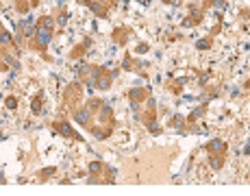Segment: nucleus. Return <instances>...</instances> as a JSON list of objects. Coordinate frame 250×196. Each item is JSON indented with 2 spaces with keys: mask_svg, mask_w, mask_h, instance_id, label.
<instances>
[{
  "mask_svg": "<svg viewBox=\"0 0 250 196\" xmlns=\"http://www.w3.org/2000/svg\"><path fill=\"white\" fill-rule=\"evenodd\" d=\"M83 96H85L83 85H81L79 81H76V83H70L68 87H65V92H63V105L70 109V111H74L76 107L83 105Z\"/></svg>",
  "mask_w": 250,
  "mask_h": 196,
  "instance_id": "nucleus-1",
  "label": "nucleus"
},
{
  "mask_svg": "<svg viewBox=\"0 0 250 196\" xmlns=\"http://www.w3.org/2000/svg\"><path fill=\"white\" fill-rule=\"evenodd\" d=\"M98 72H100V65H94V64L81 65V68L76 70V74H79V83L83 85V87H94Z\"/></svg>",
  "mask_w": 250,
  "mask_h": 196,
  "instance_id": "nucleus-2",
  "label": "nucleus"
},
{
  "mask_svg": "<svg viewBox=\"0 0 250 196\" xmlns=\"http://www.w3.org/2000/svg\"><path fill=\"white\" fill-rule=\"evenodd\" d=\"M35 28H37V22L35 18H22L20 22H18V44H24V40H31L33 35H35Z\"/></svg>",
  "mask_w": 250,
  "mask_h": 196,
  "instance_id": "nucleus-3",
  "label": "nucleus"
},
{
  "mask_svg": "<svg viewBox=\"0 0 250 196\" xmlns=\"http://www.w3.org/2000/svg\"><path fill=\"white\" fill-rule=\"evenodd\" d=\"M72 120H74L79 127H83V129H89L94 127V116H91V111L87 109V105H81V107H76L74 111H72Z\"/></svg>",
  "mask_w": 250,
  "mask_h": 196,
  "instance_id": "nucleus-4",
  "label": "nucleus"
},
{
  "mask_svg": "<svg viewBox=\"0 0 250 196\" xmlns=\"http://www.w3.org/2000/svg\"><path fill=\"white\" fill-rule=\"evenodd\" d=\"M52 127H55V131L57 133H61L63 137H68V140H76V142H83V137L79 135V133L72 129V124L65 120V118H59L57 122H52Z\"/></svg>",
  "mask_w": 250,
  "mask_h": 196,
  "instance_id": "nucleus-5",
  "label": "nucleus"
},
{
  "mask_svg": "<svg viewBox=\"0 0 250 196\" xmlns=\"http://www.w3.org/2000/svg\"><path fill=\"white\" fill-rule=\"evenodd\" d=\"M113 79H115V72H111V70H107V68H100L98 76H96V85H94V87L100 89V92H107V89H111Z\"/></svg>",
  "mask_w": 250,
  "mask_h": 196,
  "instance_id": "nucleus-6",
  "label": "nucleus"
},
{
  "mask_svg": "<svg viewBox=\"0 0 250 196\" xmlns=\"http://www.w3.org/2000/svg\"><path fill=\"white\" fill-rule=\"evenodd\" d=\"M139 118H142L144 127H148L150 122H157V103H155V98L152 96L146 98V109L139 113Z\"/></svg>",
  "mask_w": 250,
  "mask_h": 196,
  "instance_id": "nucleus-7",
  "label": "nucleus"
},
{
  "mask_svg": "<svg viewBox=\"0 0 250 196\" xmlns=\"http://www.w3.org/2000/svg\"><path fill=\"white\" fill-rule=\"evenodd\" d=\"M81 4L89 7L96 18H107L109 16V2H104V0H81Z\"/></svg>",
  "mask_w": 250,
  "mask_h": 196,
  "instance_id": "nucleus-8",
  "label": "nucleus"
},
{
  "mask_svg": "<svg viewBox=\"0 0 250 196\" xmlns=\"http://www.w3.org/2000/svg\"><path fill=\"white\" fill-rule=\"evenodd\" d=\"M131 35H133L131 26H115L113 33H111V40H113V44H118V46H126V42L131 40Z\"/></svg>",
  "mask_w": 250,
  "mask_h": 196,
  "instance_id": "nucleus-9",
  "label": "nucleus"
},
{
  "mask_svg": "<svg viewBox=\"0 0 250 196\" xmlns=\"http://www.w3.org/2000/svg\"><path fill=\"white\" fill-rule=\"evenodd\" d=\"M205 151L209 152V155H227V151H229V144H227V140H209L205 144Z\"/></svg>",
  "mask_w": 250,
  "mask_h": 196,
  "instance_id": "nucleus-10",
  "label": "nucleus"
},
{
  "mask_svg": "<svg viewBox=\"0 0 250 196\" xmlns=\"http://www.w3.org/2000/svg\"><path fill=\"white\" fill-rule=\"evenodd\" d=\"M148 96H150V92H148L146 87H131V89H128V100H131L133 107H137V105H144Z\"/></svg>",
  "mask_w": 250,
  "mask_h": 196,
  "instance_id": "nucleus-11",
  "label": "nucleus"
},
{
  "mask_svg": "<svg viewBox=\"0 0 250 196\" xmlns=\"http://www.w3.org/2000/svg\"><path fill=\"white\" fill-rule=\"evenodd\" d=\"M205 18V9L203 7H189V16L187 20H183V26H198Z\"/></svg>",
  "mask_w": 250,
  "mask_h": 196,
  "instance_id": "nucleus-12",
  "label": "nucleus"
},
{
  "mask_svg": "<svg viewBox=\"0 0 250 196\" xmlns=\"http://www.w3.org/2000/svg\"><path fill=\"white\" fill-rule=\"evenodd\" d=\"M0 46H2V48H13V50L20 48V46H18V42H16V37H13L11 33L2 26V22H0Z\"/></svg>",
  "mask_w": 250,
  "mask_h": 196,
  "instance_id": "nucleus-13",
  "label": "nucleus"
},
{
  "mask_svg": "<svg viewBox=\"0 0 250 196\" xmlns=\"http://www.w3.org/2000/svg\"><path fill=\"white\" fill-rule=\"evenodd\" d=\"M122 70H128V72H137V74L146 76V72L142 70V64H139V59H137V57H133V55H126V57H124Z\"/></svg>",
  "mask_w": 250,
  "mask_h": 196,
  "instance_id": "nucleus-14",
  "label": "nucleus"
},
{
  "mask_svg": "<svg viewBox=\"0 0 250 196\" xmlns=\"http://www.w3.org/2000/svg\"><path fill=\"white\" fill-rule=\"evenodd\" d=\"M89 133L96 137V140H109L113 133V127H103V124H94L89 129Z\"/></svg>",
  "mask_w": 250,
  "mask_h": 196,
  "instance_id": "nucleus-15",
  "label": "nucleus"
},
{
  "mask_svg": "<svg viewBox=\"0 0 250 196\" xmlns=\"http://www.w3.org/2000/svg\"><path fill=\"white\" fill-rule=\"evenodd\" d=\"M89 46H91V40H89V37H85V40L81 42V44H76L74 48L70 50V59H81V57H83L85 52H87Z\"/></svg>",
  "mask_w": 250,
  "mask_h": 196,
  "instance_id": "nucleus-16",
  "label": "nucleus"
},
{
  "mask_svg": "<svg viewBox=\"0 0 250 196\" xmlns=\"http://www.w3.org/2000/svg\"><path fill=\"white\" fill-rule=\"evenodd\" d=\"M187 76H181V79H176V81H172V83H167V89H170L172 94H183V85L187 83Z\"/></svg>",
  "mask_w": 250,
  "mask_h": 196,
  "instance_id": "nucleus-17",
  "label": "nucleus"
},
{
  "mask_svg": "<svg viewBox=\"0 0 250 196\" xmlns=\"http://www.w3.org/2000/svg\"><path fill=\"white\" fill-rule=\"evenodd\" d=\"M167 127L176 129V131H181V133H185V118H183V116H172L170 122H167Z\"/></svg>",
  "mask_w": 250,
  "mask_h": 196,
  "instance_id": "nucleus-18",
  "label": "nucleus"
},
{
  "mask_svg": "<svg viewBox=\"0 0 250 196\" xmlns=\"http://www.w3.org/2000/svg\"><path fill=\"white\" fill-rule=\"evenodd\" d=\"M224 161H227V157H224V155H209V166L213 170H222Z\"/></svg>",
  "mask_w": 250,
  "mask_h": 196,
  "instance_id": "nucleus-19",
  "label": "nucleus"
},
{
  "mask_svg": "<svg viewBox=\"0 0 250 196\" xmlns=\"http://www.w3.org/2000/svg\"><path fill=\"white\" fill-rule=\"evenodd\" d=\"M109 166H104L103 161H91V164L87 166L89 174H104V170H107Z\"/></svg>",
  "mask_w": 250,
  "mask_h": 196,
  "instance_id": "nucleus-20",
  "label": "nucleus"
},
{
  "mask_svg": "<svg viewBox=\"0 0 250 196\" xmlns=\"http://www.w3.org/2000/svg\"><path fill=\"white\" fill-rule=\"evenodd\" d=\"M42 103H44V94H37V96L33 98V103H31V111L35 113V116H40L42 109H44L42 107Z\"/></svg>",
  "mask_w": 250,
  "mask_h": 196,
  "instance_id": "nucleus-21",
  "label": "nucleus"
},
{
  "mask_svg": "<svg viewBox=\"0 0 250 196\" xmlns=\"http://www.w3.org/2000/svg\"><path fill=\"white\" fill-rule=\"evenodd\" d=\"M37 26H44V28H50V31H55L57 22H55V18H52V16H42L40 20H37Z\"/></svg>",
  "mask_w": 250,
  "mask_h": 196,
  "instance_id": "nucleus-22",
  "label": "nucleus"
},
{
  "mask_svg": "<svg viewBox=\"0 0 250 196\" xmlns=\"http://www.w3.org/2000/svg\"><path fill=\"white\" fill-rule=\"evenodd\" d=\"M16 9H18V13H20V16H26V13L28 11H31V0H28V2H26V0H16Z\"/></svg>",
  "mask_w": 250,
  "mask_h": 196,
  "instance_id": "nucleus-23",
  "label": "nucleus"
},
{
  "mask_svg": "<svg viewBox=\"0 0 250 196\" xmlns=\"http://www.w3.org/2000/svg\"><path fill=\"white\" fill-rule=\"evenodd\" d=\"M55 22H57V24H59L61 28H63L65 24H68V11H65V9H61V11H59V16L55 18Z\"/></svg>",
  "mask_w": 250,
  "mask_h": 196,
  "instance_id": "nucleus-24",
  "label": "nucleus"
},
{
  "mask_svg": "<svg viewBox=\"0 0 250 196\" xmlns=\"http://www.w3.org/2000/svg\"><path fill=\"white\" fill-rule=\"evenodd\" d=\"M52 174H57V168H55V166H52V168H44V170L40 172V181H48Z\"/></svg>",
  "mask_w": 250,
  "mask_h": 196,
  "instance_id": "nucleus-25",
  "label": "nucleus"
},
{
  "mask_svg": "<svg viewBox=\"0 0 250 196\" xmlns=\"http://www.w3.org/2000/svg\"><path fill=\"white\" fill-rule=\"evenodd\" d=\"M227 4V0H205V4H203V9L207 11L209 7H224Z\"/></svg>",
  "mask_w": 250,
  "mask_h": 196,
  "instance_id": "nucleus-26",
  "label": "nucleus"
},
{
  "mask_svg": "<svg viewBox=\"0 0 250 196\" xmlns=\"http://www.w3.org/2000/svg\"><path fill=\"white\" fill-rule=\"evenodd\" d=\"M4 105H7L9 109H16L18 107V96H7L4 98Z\"/></svg>",
  "mask_w": 250,
  "mask_h": 196,
  "instance_id": "nucleus-27",
  "label": "nucleus"
},
{
  "mask_svg": "<svg viewBox=\"0 0 250 196\" xmlns=\"http://www.w3.org/2000/svg\"><path fill=\"white\" fill-rule=\"evenodd\" d=\"M148 48H150V46H148V44H139L137 48H135V52H137V55H142V52H146Z\"/></svg>",
  "mask_w": 250,
  "mask_h": 196,
  "instance_id": "nucleus-28",
  "label": "nucleus"
},
{
  "mask_svg": "<svg viewBox=\"0 0 250 196\" xmlns=\"http://www.w3.org/2000/svg\"><path fill=\"white\" fill-rule=\"evenodd\" d=\"M211 46V40H203V42H198V48H209Z\"/></svg>",
  "mask_w": 250,
  "mask_h": 196,
  "instance_id": "nucleus-29",
  "label": "nucleus"
},
{
  "mask_svg": "<svg viewBox=\"0 0 250 196\" xmlns=\"http://www.w3.org/2000/svg\"><path fill=\"white\" fill-rule=\"evenodd\" d=\"M166 4H181V0H163Z\"/></svg>",
  "mask_w": 250,
  "mask_h": 196,
  "instance_id": "nucleus-30",
  "label": "nucleus"
},
{
  "mask_svg": "<svg viewBox=\"0 0 250 196\" xmlns=\"http://www.w3.org/2000/svg\"><path fill=\"white\" fill-rule=\"evenodd\" d=\"M104 2H109V4H113V2H115V0H104Z\"/></svg>",
  "mask_w": 250,
  "mask_h": 196,
  "instance_id": "nucleus-31",
  "label": "nucleus"
}]
</instances>
